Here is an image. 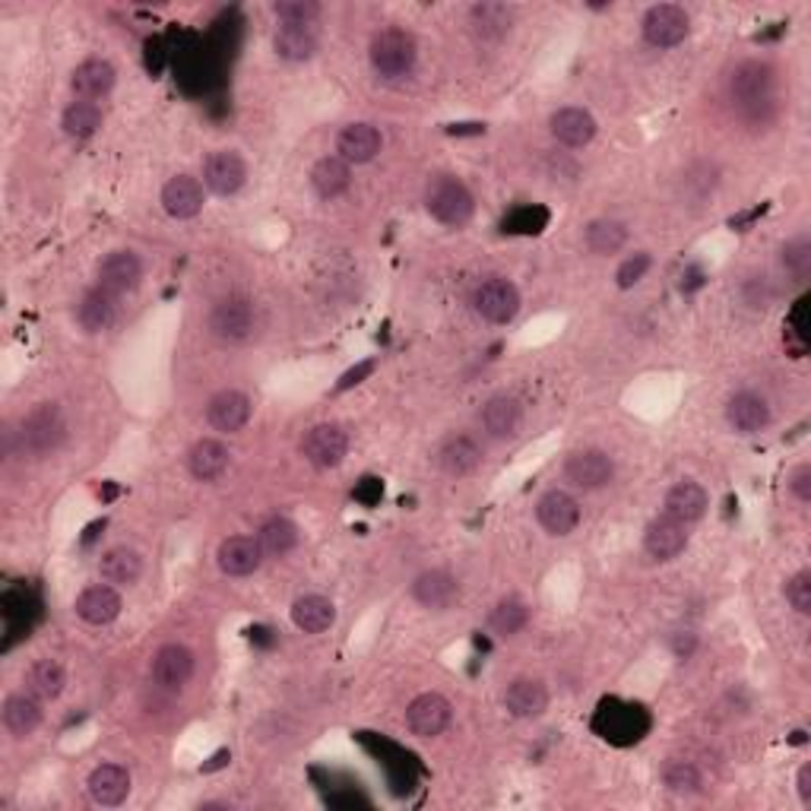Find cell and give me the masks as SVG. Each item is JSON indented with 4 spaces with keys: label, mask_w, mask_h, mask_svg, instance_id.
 <instances>
[{
    "label": "cell",
    "mask_w": 811,
    "mask_h": 811,
    "mask_svg": "<svg viewBox=\"0 0 811 811\" xmlns=\"http://www.w3.org/2000/svg\"><path fill=\"white\" fill-rule=\"evenodd\" d=\"M67 437V422H64V412L57 403H39L17 431V444H20V454L29 459H45L51 456Z\"/></svg>",
    "instance_id": "6da1fadb"
},
{
    "label": "cell",
    "mask_w": 811,
    "mask_h": 811,
    "mask_svg": "<svg viewBox=\"0 0 811 811\" xmlns=\"http://www.w3.org/2000/svg\"><path fill=\"white\" fill-rule=\"evenodd\" d=\"M415 54H419V48H415L412 32H406L400 25L380 29L378 35L371 39V48H368L371 67L383 79H400V76L412 74Z\"/></svg>",
    "instance_id": "7a4b0ae2"
},
{
    "label": "cell",
    "mask_w": 811,
    "mask_h": 811,
    "mask_svg": "<svg viewBox=\"0 0 811 811\" xmlns=\"http://www.w3.org/2000/svg\"><path fill=\"white\" fill-rule=\"evenodd\" d=\"M425 206L441 226L451 228L466 226L476 213V201H473L469 187L451 175H437L431 181L429 191H425Z\"/></svg>",
    "instance_id": "3957f363"
},
{
    "label": "cell",
    "mask_w": 811,
    "mask_h": 811,
    "mask_svg": "<svg viewBox=\"0 0 811 811\" xmlns=\"http://www.w3.org/2000/svg\"><path fill=\"white\" fill-rule=\"evenodd\" d=\"M774 67L764 64V61H742L738 67L729 76V96L738 108L751 111V108H760L767 101L774 99Z\"/></svg>",
    "instance_id": "277c9868"
},
{
    "label": "cell",
    "mask_w": 811,
    "mask_h": 811,
    "mask_svg": "<svg viewBox=\"0 0 811 811\" xmlns=\"http://www.w3.org/2000/svg\"><path fill=\"white\" fill-rule=\"evenodd\" d=\"M473 307L488 324H510L520 311V289L510 279H485L473 292Z\"/></svg>",
    "instance_id": "5b68a950"
},
{
    "label": "cell",
    "mask_w": 811,
    "mask_h": 811,
    "mask_svg": "<svg viewBox=\"0 0 811 811\" xmlns=\"http://www.w3.org/2000/svg\"><path fill=\"white\" fill-rule=\"evenodd\" d=\"M209 333L223 343H245L253 333V304L245 295H226L209 311Z\"/></svg>",
    "instance_id": "8992f818"
},
{
    "label": "cell",
    "mask_w": 811,
    "mask_h": 811,
    "mask_svg": "<svg viewBox=\"0 0 811 811\" xmlns=\"http://www.w3.org/2000/svg\"><path fill=\"white\" fill-rule=\"evenodd\" d=\"M691 32V20L675 3H657L644 13V39L653 48H675Z\"/></svg>",
    "instance_id": "52a82bcc"
},
{
    "label": "cell",
    "mask_w": 811,
    "mask_h": 811,
    "mask_svg": "<svg viewBox=\"0 0 811 811\" xmlns=\"http://www.w3.org/2000/svg\"><path fill=\"white\" fill-rule=\"evenodd\" d=\"M349 454V434L339 425H314L302 437V456L317 469H333Z\"/></svg>",
    "instance_id": "ba28073f"
},
{
    "label": "cell",
    "mask_w": 811,
    "mask_h": 811,
    "mask_svg": "<svg viewBox=\"0 0 811 811\" xmlns=\"http://www.w3.org/2000/svg\"><path fill=\"white\" fill-rule=\"evenodd\" d=\"M454 720V707L444 694L429 691V694H419L409 707H406V726L409 733L419 735V738H434L441 735Z\"/></svg>",
    "instance_id": "9c48e42d"
},
{
    "label": "cell",
    "mask_w": 811,
    "mask_h": 811,
    "mask_svg": "<svg viewBox=\"0 0 811 811\" xmlns=\"http://www.w3.org/2000/svg\"><path fill=\"white\" fill-rule=\"evenodd\" d=\"M248 181V165L238 152L216 150L206 155L203 162V184L216 194V197H231L245 187Z\"/></svg>",
    "instance_id": "30bf717a"
},
{
    "label": "cell",
    "mask_w": 811,
    "mask_h": 811,
    "mask_svg": "<svg viewBox=\"0 0 811 811\" xmlns=\"http://www.w3.org/2000/svg\"><path fill=\"white\" fill-rule=\"evenodd\" d=\"M615 476V463L606 451H577V454L567 456L564 463V479L571 482L574 488H583V491H596V488H606L608 482Z\"/></svg>",
    "instance_id": "8fae6325"
},
{
    "label": "cell",
    "mask_w": 811,
    "mask_h": 811,
    "mask_svg": "<svg viewBox=\"0 0 811 811\" xmlns=\"http://www.w3.org/2000/svg\"><path fill=\"white\" fill-rule=\"evenodd\" d=\"M536 520L539 527L549 532V536H571L581 523V505L574 495L561 491V488H552L539 498L536 505Z\"/></svg>",
    "instance_id": "7c38bea8"
},
{
    "label": "cell",
    "mask_w": 811,
    "mask_h": 811,
    "mask_svg": "<svg viewBox=\"0 0 811 811\" xmlns=\"http://www.w3.org/2000/svg\"><path fill=\"white\" fill-rule=\"evenodd\" d=\"M150 672L162 691H181L194 675V653L184 644H165L155 650Z\"/></svg>",
    "instance_id": "4fadbf2b"
},
{
    "label": "cell",
    "mask_w": 811,
    "mask_h": 811,
    "mask_svg": "<svg viewBox=\"0 0 811 811\" xmlns=\"http://www.w3.org/2000/svg\"><path fill=\"white\" fill-rule=\"evenodd\" d=\"M412 599L429 612H447L459 599V583L451 571H441V567L422 571L412 581Z\"/></svg>",
    "instance_id": "5bb4252c"
},
{
    "label": "cell",
    "mask_w": 811,
    "mask_h": 811,
    "mask_svg": "<svg viewBox=\"0 0 811 811\" xmlns=\"http://www.w3.org/2000/svg\"><path fill=\"white\" fill-rule=\"evenodd\" d=\"M251 397L241 390H219L206 403V422L223 434H235L251 422Z\"/></svg>",
    "instance_id": "9a60e30c"
},
{
    "label": "cell",
    "mask_w": 811,
    "mask_h": 811,
    "mask_svg": "<svg viewBox=\"0 0 811 811\" xmlns=\"http://www.w3.org/2000/svg\"><path fill=\"white\" fill-rule=\"evenodd\" d=\"M216 564L228 577H248L263 564L260 539H253V536H228V539H223L219 552H216Z\"/></svg>",
    "instance_id": "2e32d148"
},
{
    "label": "cell",
    "mask_w": 811,
    "mask_h": 811,
    "mask_svg": "<svg viewBox=\"0 0 811 811\" xmlns=\"http://www.w3.org/2000/svg\"><path fill=\"white\" fill-rule=\"evenodd\" d=\"M549 130H552V137H555L561 147L581 150L586 143H593V137H596V118L586 108L567 105V108H558L555 115H552Z\"/></svg>",
    "instance_id": "e0dca14e"
},
{
    "label": "cell",
    "mask_w": 811,
    "mask_h": 811,
    "mask_svg": "<svg viewBox=\"0 0 811 811\" xmlns=\"http://www.w3.org/2000/svg\"><path fill=\"white\" fill-rule=\"evenodd\" d=\"M688 549V532L684 523L672 520V517H657L650 520V527L644 532V552L653 558V561H672Z\"/></svg>",
    "instance_id": "ac0fdd59"
},
{
    "label": "cell",
    "mask_w": 811,
    "mask_h": 811,
    "mask_svg": "<svg viewBox=\"0 0 811 811\" xmlns=\"http://www.w3.org/2000/svg\"><path fill=\"white\" fill-rule=\"evenodd\" d=\"M121 606H125L121 593L111 583H96V586H86L76 596L74 608L86 625H111L121 615Z\"/></svg>",
    "instance_id": "d6986e66"
},
{
    "label": "cell",
    "mask_w": 811,
    "mask_h": 811,
    "mask_svg": "<svg viewBox=\"0 0 811 811\" xmlns=\"http://www.w3.org/2000/svg\"><path fill=\"white\" fill-rule=\"evenodd\" d=\"M143 279V263L133 251H111L99 267V285L111 295H125Z\"/></svg>",
    "instance_id": "ffe728a7"
},
{
    "label": "cell",
    "mask_w": 811,
    "mask_h": 811,
    "mask_svg": "<svg viewBox=\"0 0 811 811\" xmlns=\"http://www.w3.org/2000/svg\"><path fill=\"white\" fill-rule=\"evenodd\" d=\"M380 130L375 125H365V121H355V125H346L336 137V152L343 162L349 165H365L371 162L380 152Z\"/></svg>",
    "instance_id": "44dd1931"
},
{
    "label": "cell",
    "mask_w": 811,
    "mask_h": 811,
    "mask_svg": "<svg viewBox=\"0 0 811 811\" xmlns=\"http://www.w3.org/2000/svg\"><path fill=\"white\" fill-rule=\"evenodd\" d=\"M162 209L172 219H194L203 209V184L191 175H175L162 187Z\"/></svg>",
    "instance_id": "7402d4cb"
},
{
    "label": "cell",
    "mask_w": 811,
    "mask_h": 811,
    "mask_svg": "<svg viewBox=\"0 0 811 811\" xmlns=\"http://www.w3.org/2000/svg\"><path fill=\"white\" fill-rule=\"evenodd\" d=\"M707 491L698 485V482L684 479V482H675L669 491H666V501H662V510H666V517H672V520H679V523H694V520H701L704 513H707Z\"/></svg>",
    "instance_id": "603a6c76"
},
{
    "label": "cell",
    "mask_w": 811,
    "mask_h": 811,
    "mask_svg": "<svg viewBox=\"0 0 811 811\" xmlns=\"http://www.w3.org/2000/svg\"><path fill=\"white\" fill-rule=\"evenodd\" d=\"M726 422L738 434H758L770 425V406L758 393L742 390L726 403Z\"/></svg>",
    "instance_id": "cb8c5ba5"
},
{
    "label": "cell",
    "mask_w": 811,
    "mask_h": 811,
    "mask_svg": "<svg viewBox=\"0 0 811 811\" xmlns=\"http://www.w3.org/2000/svg\"><path fill=\"white\" fill-rule=\"evenodd\" d=\"M479 463H482V447L473 441V437H466V434H454V437H447V441L437 447V466H441V473L451 476V479H463V476L476 473Z\"/></svg>",
    "instance_id": "d4e9b609"
},
{
    "label": "cell",
    "mask_w": 811,
    "mask_h": 811,
    "mask_svg": "<svg viewBox=\"0 0 811 811\" xmlns=\"http://www.w3.org/2000/svg\"><path fill=\"white\" fill-rule=\"evenodd\" d=\"M86 786H89V796H93L96 805L115 809L130 796V774L121 764H99L89 774V783Z\"/></svg>",
    "instance_id": "484cf974"
},
{
    "label": "cell",
    "mask_w": 811,
    "mask_h": 811,
    "mask_svg": "<svg viewBox=\"0 0 811 811\" xmlns=\"http://www.w3.org/2000/svg\"><path fill=\"white\" fill-rule=\"evenodd\" d=\"M3 729L13 735V738H29L42 726V701L25 691V694H10L3 701Z\"/></svg>",
    "instance_id": "4316f807"
},
{
    "label": "cell",
    "mask_w": 811,
    "mask_h": 811,
    "mask_svg": "<svg viewBox=\"0 0 811 811\" xmlns=\"http://www.w3.org/2000/svg\"><path fill=\"white\" fill-rule=\"evenodd\" d=\"M505 707L517 720H536L549 707V691L539 679H517V682L507 684Z\"/></svg>",
    "instance_id": "83f0119b"
},
{
    "label": "cell",
    "mask_w": 811,
    "mask_h": 811,
    "mask_svg": "<svg viewBox=\"0 0 811 811\" xmlns=\"http://www.w3.org/2000/svg\"><path fill=\"white\" fill-rule=\"evenodd\" d=\"M115 79H118V74H115V67H111L108 61L89 57V61H83V64L74 71L71 86H74V93L79 99L96 101L105 99V96L115 89Z\"/></svg>",
    "instance_id": "f1b7e54d"
},
{
    "label": "cell",
    "mask_w": 811,
    "mask_h": 811,
    "mask_svg": "<svg viewBox=\"0 0 811 811\" xmlns=\"http://www.w3.org/2000/svg\"><path fill=\"white\" fill-rule=\"evenodd\" d=\"M228 459H231V454H228V447L223 441L203 437V441H197L191 447V454H187V469H191V476L197 482H216L228 469Z\"/></svg>",
    "instance_id": "f546056e"
},
{
    "label": "cell",
    "mask_w": 811,
    "mask_h": 811,
    "mask_svg": "<svg viewBox=\"0 0 811 811\" xmlns=\"http://www.w3.org/2000/svg\"><path fill=\"white\" fill-rule=\"evenodd\" d=\"M353 184V172H349V162H343L339 155H324L314 162L311 169V187L317 191V197L333 201L339 194H346Z\"/></svg>",
    "instance_id": "4dcf8cb0"
},
{
    "label": "cell",
    "mask_w": 811,
    "mask_h": 811,
    "mask_svg": "<svg viewBox=\"0 0 811 811\" xmlns=\"http://www.w3.org/2000/svg\"><path fill=\"white\" fill-rule=\"evenodd\" d=\"M336 621V608L327 596L307 593L292 603V625L304 634H324Z\"/></svg>",
    "instance_id": "1f68e13d"
},
{
    "label": "cell",
    "mask_w": 811,
    "mask_h": 811,
    "mask_svg": "<svg viewBox=\"0 0 811 811\" xmlns=\"http://www.w3.org/2000/svg\"><path fill=\"white\" fill-rule=\"evenodd\" d=\"M99 574L101 581L111 583V586H130L143 574V558L127 545H115L99 558Z\"/></svg>",
    "instance_id": "d6a6232c"
},
{
    "label": "cell",
    "mask_w": 811,
    "mask_h": 811,
    "mask_svg": "<svg viewBox=\"0 0 811 811\" xmlns=\"http://www.w3.org/2000/svg\"><path fill=\"white\" fill-rule=\"evenodd\" d=\"M273 51L282 61H307L317 51V29L314 25H279L273 32Z\"/></svg>",
    "instance_id": "836d02e7"
},
{
    "label": "cell",
    "mask_w": 811,
    "mask_h": 811,
    "mask_svg": "<svg viewBox=\"0 0 811 811\" xmlns=\"http://www.w3.org/2000/svg\"><path fill=\"white\" fill-rule=\"evenodd\" d=\"M67 672L57 659H39L25 672V691H32L39 701H57L64 694Z\"/></svg>",
    "instance_id": "e575fe53"
},
{
    "label": "cell",
    "mask_w": 811,
    "mask_h": 811,
    "mask_svg": "<svg viewBox=\"0 0 811 811\" xmlns=\"http://www.w3.org/2000/svg\"><path fill=\"white\" fill-rule=\"evenodd\" d=\"M513 23V10L505 3H476L469 10V25L482 42H501Z\"/></svg>",
    "instance_id": "d590c367"
},
{
    "label": "cell",
    "mask_w": 811,
    "mask_h": 811,
    "mask_svg": "<svg viewBox=\"0 0 811 811\" xmlns=\"http://www.w3.org/2000/svg\"><path fill=\"white\" fill-rule=\"evenodd\" d=\"M520 419H523V409L513 397H491L488 403L482 406V425L491 437H510L513 431L520 429Z\"/></svg>",
    "instance_id": "8d00e7d4"
},
{
    "label": "cell",
    "mask_w": 811,
    "mask_h": 811,
    "mask_svg": "<svg viewBox=\"0 0 811 811\" xmlns=\"http://www.w3.org/2000/svg\"><path fill=\"white\" fill-rule=\"evenodd\" d=\"M76 321H79V327L86 329V333H101V329L115 321V295L105 292L101 285L99 289H89L83 295L79 307H76Z\"/></svg>",
    "instance_id": "74e56055"
},
{
    "label": "cell",
    "mask_w": 811,
    "mask_h": 811,
    "mask_svg": "<svg viewBox=\"0 0 811 811\" xmlns=\"http://www.w3.org/2000/svg\"><path fill=\"white\" fill-rule=\"evenodd\" d=\"M257 539H260V549L267 558H285L299 545V527L289 517H270L260 527Z\"/></svg>",
    "instance_id": "f35d334b"
},
{
    "label": "cell",
    "mask_w": 811,
    "mask_h": 811,
    "mask_svg": "<svg viewBox=\"0 0 811 811\" xmlns=\"http://www.w3.org/2000/svg\"><path fill=\"white\" fill-rule=\"evenodd\" d=\"M61 127H64V133H67V137H74V140H89V137H96V133H99L101 108L96 105V101H86V99L71 101V105L64 108Z\"/></svg>",
    "instance_id": "ab89813d"
},
{
    "label": "cell",
    "mask_w": 811,
    "mask_h": 811,
    "mask_svg": "<svg viewBox=\"0 0 811 811\" xmlns=\"http://www.w3.org/2000/svg\"><path fill=\"white\" fill-rule=\"evenodd\" d=\"M488 625L498 637H513V634H520L530 625V606L523 599H517V596H507V599H501L498 606L491 608Z\"/></svg>",
    "instance_id": "60d3db41"
},
{
    "label": "cell",
    "mask_w": 811,
    "mask_h": 811,
    "mask_svg": "<svg viewBox=\"0 0 811 811\" xmlns=\"http://www.w3.org/2000/svg\"><path fill=\"white\" fill-rule=\"evenodd\" d=\"M625 241H628V228L621 226V223H615V219H596V223H590L586 231H583V245L593 253L621 251Z\"/></svg>",
    "instance_id": "b9f144b4"
},
{
    "label": "cell",
    "mask_w": 811,
    "mask_h": 811,
    "mask_svg": "<svg viewBox=\"0 0 811 811\" xmlns=\"http://www.w3.org/2000/svg\"><path fill=\"white\" fill-rule=\"evenodd\" d=\"M273 13L282 25H314L321 17V3L314 0H279Z\"/></svg>",
    "instance_id": "7bdbcfd3"
},
{
    "label": "cell",
    "mask_w": 811,
    "mask_h": 811,
    "mask_svg": "<svg viewBox=\"0 0 811 811\" xmlns=\"http://www.w3.org/2000/svg\"><path fill=\"white\" fill-rule=\"evenodd\" d=\"M783 267L786 273L792 279H802L811 273V241L805 235H799V238H792L789 245L783 248Z\"/></svg>",
    "instance_id": "ee69618b"
},
{
    "label": "cell",
    "mask_w": 811,
    "mask_h": 811,
    "mask_svg": "<svg viewBox=\"0 0 811 811\" xmlns=\"http://www.w3.org/2000/svg\"><path fill=\"white\" fill-rule=\"evenodd\" d=\"M662 780H666V786H669L672 792H694V789L701 786V774H698V767L688 764V760H672V764L666 767Z\"/></svg>",
    "instance_id": "f6af8a7d"
},
{
    "label": "cell",
    "mask_w": 811,
    "mask_h": 811,
    "mask_svg": "<svg viewBox=\"0 0 811 811\" xmlns=\"http://www.w3.org/2000/svg\"><path fill=\"white\" fill-rule=\"evenodd\" d=\"M786 599H789V606L796 608L799 615H811V574L809 571H799L796 577H789V583H786Z\"/></svg>",
    "instance_id": "bcb514c9"
},
{
    "label": "cell",
    "mask_w": 811,
    "mask_h": 811,
    "mask_svg": "<svg viewBox=\"0 0 811 811\" xmlns=\"http://www.w3.org/2000/svg\"><path fill=\"white\" fill-rule=\"evenodd\" d=\"M647 270H650V253H634L628 260H621V267L615 273L618 289H634L640 279L647 277Z\"/></svg>",
    "instance_id": "7dc6e473"
},
{
    "label": "cell",
    "mask_w": 811,
    "mask_h": 811,
    "mask_svg": "<svg viewBox=\"0 0 811 811\" xmlns=\"http://www.w3.org/2000/svg\"><path fill=\"white\" fill-rule=\"evenodd\" d=\"M789 488H792V495H796L799 501H811V466L809 463L796 466V473L789 476Z\"/></svg>",
    "instance_id": "c3c4849f"
},
{
    "label": "cell",
    "mask_w": 811,
    "mask_h": 811,
    "mask_svg": "<svg viewBox=\"0 0 811 811\" xmlns=\"http://www.w3.org/2000/svg\"><path fill=\"white\" fill-rule=\"evenodd\" d=\"M378 368V361H361L358 368H353V371H346L343 378H339V383H336V390H349V387H355V383H361V378H368L371 371Z\"/></svg>",
    "instance_id": "681fc988"
},
{
    "label": "cell",
    "mask_w": 811,
    "mask_h": 811,
    "mask_svg": "<svg viewBox=\"0 0 811 811\" xmlns=\"http://www.w3.org/2000/svg\"><path fill=\"white\" fill-rule=\"evenodd\" d=\"M796 786H799V799H802V805L811 809V764H802V767H799V780H796Z\"/></svg>",
    "instance_id": "f907efd6"
}]
</instances>
